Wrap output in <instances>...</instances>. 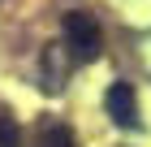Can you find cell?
<instances>
[{"mask_svg": "<svg viewBox=\"0 0 151 147\" xmlns=\"http://www.w3.org/2000/svg\"><path fill=\"white\" fill-rule=\"evenodd\" d=\"M65 43H69L73 61H95L99 56L104 35H99V26H95L91 13H69V17H65Z\"/></svg>", "mask_w": 151, "mask_h": 147, "instance_id": "obj_1", "label": "cell"}, {"mask_svg": "<svg viewBox=\"0 0 151 147\" xmlns=\"http://www.w3.org/2000/svg\"><path fill=\"white\" fill-rule=\"evenodd\" d=\"M104 108L108 117H112V125H121V130H138V95H134V87L129 82H112L104 95Z\"/></svg>", "mask_w": 151, "mask_h": 147, "instance_id": "obj_2", "label": "cell"}, {"mask_svg": "<svg viewBox=\"0 0 151 147\" xmlns=\"http://www.w3.org/2000/svg\"><path fill=\"white\" fill-rule=\"evenodd\" d=\"M60 87H65V65H60V48L52 43V48L43 52V91L56 95Z\"/></svg>", "mask_w": 151, "mask_h": 147, "instance_id": "obj_3", "label": "cell"}, {"mask_svg": "<svg viewBox=\"0 0 151 147\" xmlns=\"http://www.w3.org/2000/svg\"><path fill=\"white\" fill-rule=\"evenodd\" d=\"M39 147H78V143H73V134L65 130V125L47 121V125H43V134H39Z\"/></svg>", "mask_w": 151, "mask_h": 147, "instance_id": "obj_4", "label": "cell"}, {"mask_svg": "<svg viewBox=\"0 0 151 147\" xmlns=\"http://www.w3.org/2000/svg\"><path fill=\"white\" fill-rule=\"evenodd\" d=\"M0 147H22V125H17V117L4 113V108H0Z\"/></svg>", "mask_w": 151, "mask_h": 147, "instance_id": "obj_5", "label": "cell"}]
</instances>
